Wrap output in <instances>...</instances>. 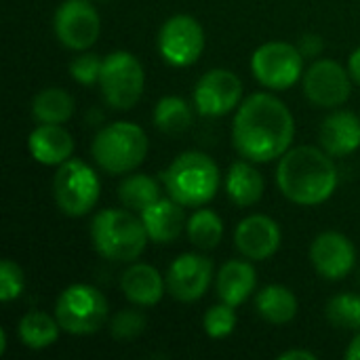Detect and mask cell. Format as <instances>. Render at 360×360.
I'll use <instances>...</instances> for the list:
<instances>
[{
    "instance_id": "1",
    "label": "cell",
    "mask_w": 360,
    "mask_h": 360,
    "mask_svg": "<svg viewBox=\"0 0 360 360\" xmlns=\"http://www.w3.org/2000/svg\"><path fill=\"white\" fill-rule=\"evenodd\" d=\"M295 135V120L289 108L270 93H255L243 101L232 127V141L238 154L251 162L281 158Z\"/></svg>"
},
{
    "instance_id": "2",
    "label": "cell",
    "mask_w": 360,
    "mask_h": 360,
    "mask_svg": "<svg viewBox=\"0 0 360 360\" xmlns=\"http://www.w3.org/2000/svg\"><path fill=\"white\" fill-rule=\"evenodd\" d=\"M276 184L291 202L314 207L333 196L338 188V169L325 150L300 146L281 156Z\"/></svg>"
},
{
    "instance_id": "3",
    "label": "cell",
    "mask_w": 360,
    "mask_h": 360,
    "mask_svg": "<svg viewBox=\"0 0 360 360\" xmlns=\"http://www.w3.org/2000/svg\"><path fill=\"white\" fill-rule=\"evenodd\" d=\"M91 240L101 257L131 264L143 253L150 236L141 217H135L131 209H105L91 224Z\"/></svg>"
},
{
    "instance_id": "4",
    "label": "cell",
    "mask_w": 360,
    "mask_h": 360,
    "mask_svg": "<svg viewBox=\"0 0 360 360\" xmlns=\"http://www.w3.org/2000/svg\"><path fill=\"white\" fill-rule=\"evenodd\" d=\"M162 179L173 200L184 207H202L217 194L219 169L202 152H184L169 165Z\"/></svg>"
},
{
    "instance_id": "5",
    "label": "cell",
    "mask_w": 360,
    "mask_h": 360,
    "mask_svg": "<svg viewBox=\"0 0 360 360\" xmlns=\"http://www.w3.org/2000/svg\"><path fill=\"white\" fill-rule=\"evenodd\" d=\"M148 148V135L139 124L118 120L103 127L95 135L91 152L95 162L103 171L112 175H122L135 171L146 160Z\"/></svg>"
},
{
    "instance_id": "6",
    "label": "cell",
    "mask_w": 360,
    "mask_h": 360,
    "mask_svg": "<svg viewBox=\"0 0 360 360\" xmlns=\"http://www.w3.org/2000/svg\"><path fill=\"white\" fill-rule=\"evenodd\" d=\"M55 319L72 335L97 333L108 319V300L91 285H72L61 291L55 304Z\"/></svg>"
},
{
    "instance_id": "7",
    "label": "cell",
    "mask_w": 360,
    "mask_h": 360,
    "mask_svg": "<svg viewBox=\"0 0 360 360\" xmlns=\"http://www.w3.org/2000/svg\"><path fill=\"white\" fill-rule=\"evenodd\" d=\"M99 177L82 160L70 158L59 165L53 177V196L61 213L70 217L86 215L99 200Z\"/></svg>"
},
{
    "instance_id": "8",
    "label": "cell",
    "mask_w": 360,
    "mask_h": 360,
    "mask_svg": "<svg viewBox=\"0 0 360 360\" xmlns=\"http://www.w3.org/2000/svg\"><path fill=\"white\" fill-rule=\"evenodd\" d=\"M146 74L141 61L129 51H114L103 59L99 86L114 110H131L143 93Z\"/></svg>"
},
{
    "instance_id": "9",
    "label": "cell",
    "mask_w": 360,
    "mask_h": 360,
    "mask_svg": "<svg viewBox=\"0 0 360 360\" xmlns=\"http://www.w3.org/2000/svg\"><path fill=\"white\" fill-rule=\"evenodd\" d=\"M304 55L300 46L272 40L262 44L251 57V70L255 78L272 91H285L293 86L304 72Z\"/></svg>"
},
{
    "instance_id": "10",
    "label": "cell",
    "mask_w": 360,
    "mask_h": 360,
    "mask_svg": "<svg viewBox=\"0 0 360 360\" xmlns=\"http://www.w3.org/2000/svg\"><path fill=\"white\" fill-rule=\"evenodd\" d=\"M160 57L173 68H188L198 61L205 51V30L192 15H175L167 19L158 32Z\"/></svg>"
},
{
    "instance_id": "11",
    "label": "cell",
    "mask_w": 360,
    "mask_h": 360,
    "mask_svg": "<svg viewBox=\"0 0 360 360\" xmlns=\"http://www.w3.org/2000/svg\"><path fill=\"white\" fill-rule=\"evenodd\" d=\"M57 40L72 51H86L101 34V19L89 0H63L55 11Z\"/></svg>"
},
{
    "instance_id": "12",
    "label": "cell",
    "mask_w": 360,
    "mask_h": 360,
    "mask_svg": "<svg viewBox=\"0 0 360 360\" xmlns=\"http://www.w3.org/2000/svg\"><path fill=\"white\" fill-rule=\"evenodd\" d=\"M243 97L240 78L224 68L209 70L194 86V105L202 116L217 118L232 112Z\"/></svg>"
},
{
    "instance_id": "13",
    "label": "cell",
    "mask_w": 360,
    "mask_h": 360,
    "mask_svg": "<svg viewBox=\"0 0 360 360\" xmlns=\"http://www.w3.org/2000/svg\"><path fill=\"white\" fill-rule=\"evenodd\" d=\"M306 97L321 108H338L352 93V76L333 59H319L304 74Z\"/></svg>"
},
{
    "instance_id": "14",
    "label": "cell",
    "mask_w": 360,
    "mask_h": 360,
    "mask_svg": "<svg viewBox=\"0 0 360 360\" xmlns=\"http://www.w3.org/2000/svg\"><path fill=\"white\" fill-rule=\"evenodd\" d=\"M213 278V264L200 253H181L167 270V289L177 302L200 300Z\"/></svg>"
},
{
    "instance_id": "15",
    "label": "cell",
    "mask_w": 360,
    "mask_h": 360,
    "mask_svg": "<svg viewBox=\"0 0 360 360\" xmlns=\"http://www.w3.org/2000/svg\"><path fill=\"white\" fill-rule=\"evenodd\" d=\"M310 259L323 278L342 281L354 270L356 249L348 236L340 232H323L310 247Z\"/></svg>"
},
{
    "instance_id": "16",
    "label": "cell",
    "mask_w": 360,
    "mask_h": 360,
    "mask_svg": "<svg viewBox=\"0 0 360 360\" xmlns=\"http://www.w3.org/2000/svg\"><path fill=\"white\" fill-rule=\"evenodd\" d=\"M281 228L268 215L245 217L234 232V245L243 257L253 262H264L272 257L281 247Z\"/></svg>"
},
{
    "instance_id": "17",
    "label": "cell",
    "mask_w": 360,
    "mask_h": 360,
    "mask_svg": "<svg viewBox=\"0 0 360 360\" xmlns=\"http://www.w3.org/2000/svg\"><path fill=\"white\" fill-rule=\"evenodd\" d=\"M27 150L36 162L46 167H59L70 160L74 152V139L61 124L40 122V127H36L27 135Z\"/></svg>"
},
{
    "instance_id": "18",
    "label": "cell",
    "mask_w": 360,
    "mask_h": 360,
    "mask_svg": "<svg viewBox=\"0 0 360 360\" xmlns=\"http://www.w3.org/2000/svg\"><path fill=\"white\" fill-rule=\"evenodd\" d=\"M319 139L329 156H348L356 152L360 148V118L348 110L329 114L321 124Z\"/></svg>"
},
{
    "instance_id": "19",
    "label": "cell",
    "mask_w": 360,
    "mask_h": 360,
    "mask_svg": "<svg viewBox=\"0 0 360 360\" xmlns=\"http://www.w3.org/2000/svg\"><path fill=\"white\" fill-rule=\"evenodd\" d=\"M150 240L158 243V245H167L173 243L181 236L184 228H186V213H184V205H179L177 200L169 198H158L154 205H150L148 209H143L139 213Z\"/></svg>"
},
{
    "instance_id": "20",
    "label": "cell",
    "mask_w": 360,
    "mask_h": 360,
    "mask_svg": "<svg viewBox=\"0 0 360 360\" xmlns=\"http://www.w3.org/2000/svg\"><path fill=\"white\" fill-rule=\"evenodd\" d=\"M167 278L150 264H133L120 278V289L129 302L141 308L156 306L165 295Z\"/></svg>"
},
{
    "instance_id": "21",
    "label": "cell",
    "mask_w": 360,
    "mask_h": 360,
    "mask_svg": "<svg viewBox=\"0 0 360 360\" xmlns=\"http://www.w3.org/2000/svg\"><path fill=\"white\" fill-rule=\"evenodd\" d=\"M255 285H257V274H255L253 264L243 262V259H232L221 266L215 289L224 304H230L236 308L251 297Z\"/></svg>"
},
{
    "instance_id": "22",
    "label": "cell",
    "mask_w": 360,
    "mask_h": 360,
    "mask_svg": "<svg viewBox=\"0 0 360 360\" xmlns=\"http://www.w3.org/2000/svg\"><path fill=\"white\" fill-rule=\"evenodd\" d=\"M226 192L238 207H251L264 196V177L247 160H238L226 175Z\"/></svg>"
},
{
    "instance_id": "23",
    "label": "cell",
    "mask_w": 360,
    "mask_h": 360,
    "mask_svg": "<svg viewBox=\"0 0 360 360\" xmlns=\"http://www.w3.org/2000/svg\"><path fill=\"white\" fill-rule=\"evenodd\" d=\"M255 308L266 323L287 325L297 314V300L291 289H287L283 285H270L257 293Z\"/></svg>"
},
{
    "instance_id": "24",
    "label": "cell",
    "mask_w": 360,
    "mask_h": 360,
    "mask_svg": "<svg viewBox=\"0 0 360 360\" xmlns=\"http://www.w3.org/2000/svg\"><path fill=\"white\" fill-rule=\"evenodd\" d=\"M72 114H74V97L59 86L42 89L32 99V116L38 122L63 124L65 120L72 118Z\"/></svg>"
},
{
    "instance_id": "25",
    "label": "cell",
    "mask_w": 360,
    "mask_h": 360,
    "mask_svg": "<svg viewBox=\"0 0 360 360\" xmlns=\"http://www.w3.org/2000/svg\"><path fill=\"white\" fill-rule=\"evenodd\" d=\"M59 329L57 319H51L40 310H32L19 321V338L30 350H44L53 346L59 338Z\"/></svg>"
},
{
    "instance_id": "26",
    "label": "cell",
    "mask_w": 360,
    "mask_h": 360,
    "mask_svg": "<svg viewBox=\"0 0 360 360\" xmlns=\"http://www.w3.org/2000/svg\"><path fill=\"white\" fill-rule=\"evenodd\" d=\"M192 120H194L192 108L181 97L167 95L154 108V124H156L158 131H162L167 135H181V133H186L190 129Z\"/></svg>"
},
{
    "instance_id": "27",
    "label": "cell",
    "mask_w": 360,
    "mask_h": 360,
    "mask_svg": "<svg viewBox=\"0 0 360 360\" xmlns=\"http://www.w3.org/2000/svg\"><path fill=\"white\" fill-rule=\"evenodd\" d=\"M120 202L131 211H143L160 198V186L146 173H135L122 179L118 188Z\"/></svg>"
},
{
    "instance_id": "28",
    "label": "cell",
    "mask_w": 360,
    "mask_h": 360,
    "mask_svg": "<svg viewBox=\"0 0 360 360\" xmlns=\"http://www.w3.org/2000/svg\"><path fill=\"white\" fill-rule=\"evenodd\" d=\"M188 238L196 249L211 251L221 243L224 236V221L221 217L211 211V209H198L190 219H188Z\"/></svg>"
},
{
    "instance_id": "29",
    "label": "cell",
    "mask_w": 360,
    "mask_h": 360,
    "mask_svg": "<svg viewBox=\"0 0 360 360\" xmlns=\"http://www.w3.org/2000/svg\"><path fill=\"white\" fill-rule=\"evenodd\" d=\"M327 319L344 331H360V295L342 293L327 304Z\"/></svg>"
},
{
    "instance_id": "30",
    "label": "cell",
    "mask_w": 360,
    "mask_h": 360,
    "mask_svg": "<svg viewBox=\"0 0 360 360\" xmlns=\"http://www.w3.org/2000/svg\"><path fill=\"white\" fill-rule=\"evenodd\" d=\"M202 327H205L207 335L213 338V340H224V338L232 335L234 329H236V312H234V306L221 302L219 306L209 308L205 312Z\"/></svg>"
},
{
    "instance_id": "31",
    "label": "cell",
    "mask_w": 360,
    "mask_h": 360,
    "mask_svg": "<svg viewBox=\"0 0 360 360\" xmlns=\"http://www.w3.org/2000/svg\"><path fill=\"white\" fill-rule=\"evenodd\" d=\"M146 325H148L146 323V316L139 310L127 308V310H120L112 319L110 331H112V338L114 340H133V338H137V335L143 333Z\"/></svg>"
},
{
    "instance_id": "32",
    "label": "cell",
    "mask_w": 360,
    "mask_h": 360,
    "mask_svg": "<svg viewBox=\"0 0 360 360\" xmlns=\"http://www.w3.org/2000/svg\"><path fill=\"white\" fill-rule=\"evenodd\" d=\"M25 276L23 270L13 259H2L0 264V300L4 304L17 300L23 293Z\"/></svg>"
},
{
    "instance_id": "33",
    "label": "cell",
    "mask_w": 360,
    "mask_h": 360,
    "mask_svg": "<svg viewBox=\"0 0 360 360\" xmlns=\"http://www.w3.org/2000/svg\"><path fill=\"white\" fill-rule=\"evenodd\" d=\"M101 65H103V59H99V55H95V53H82V55H78L70 63V74H72V78L78 84L91 86V84L99 82Z\"/></svg>"
},
{
    "instance_id": "34",
    "label": "cell",
    "mask_w": 360,
    "mask_h": 360,
    "mask_svg": "<svg viewBox=\"0 0 360 360\" xmlns=\"http://www.w3.org/2000/svg\"><path fill=\"white\" fill-rule=\"evenodd\" d=\"M300 51H302L304 57H314V55H319V53L323 51V38L316 36V34H306V36H302V40H300Z\"/></svg>"
},
{
    "instance_id": "35",
    "label": "cell",
    "mask_w": 360,
    "mask_h": 360,
    "mask_svg": "<svg viewBox=\"0 0 360 360\" xmlns=\"http://www.w3.org/2000/svg\"><path fill=\"white\" fill-rule=\"evenodd\" d=\"M348 72H350L352 80L360 84V49H356V51L350 55V59H348Z\"/></svg>"
},
{
    "instance_id": "36",
    "label": "cell",
    "mask_w": 360,
    "mask_h": 360,
    "mask_svg": "<svg viewBox=\"0 0 360 360\" xmlns=\"http://www.w3.org/2000/svg\"><path fill=\"white\" fill-rule=\"evenodd\" d=\"M281 360H316V354H312V352H308V350H287V352H283Z\"/></svg>"
},
{
    "instance_id": "37",
    "label": "cell",
    "mask_w": 360,
    "mask_h": 360,
    "mask_svg": "<svg viewBox=\"0 0 360 360\" xmlns=\"http://www.w3.org/2000/svg\"><path fill=\"white\" fill-rule=\"evenodd\" d=\"M346 359L360 360V331L356 333V338L350 342V346H348V350H346Z\"/></svg>"
},
{
    "instance_id": "38",
    "label": "cell",
    "mask_w": 360,
    "mask_h": 360,
    "mask_svg": "<svg viewBox=\"0 0 360 360\" xmlns=\"http://www.w3.org/2000/svg\"><path fill=\"white\" fill-rule=\"evenodd\" d=\"M4 350H6V331L2 329L0 331V354H4Z\"/></svg>"
}]
</instances>
